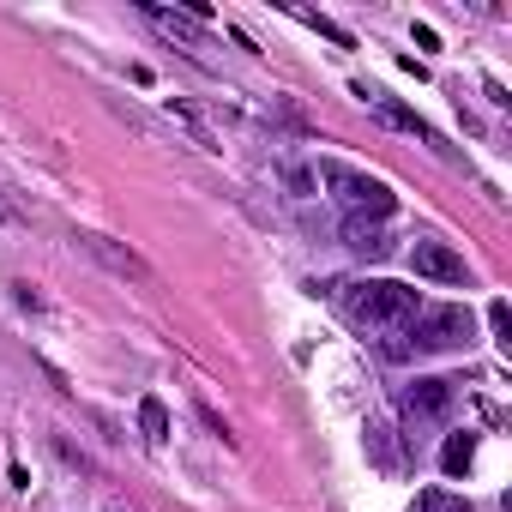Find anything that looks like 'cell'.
<instances>
[{
    "mask_svg": "<svg viewBox=\"0 0 512 512\" xmlns=\"http://www.w3.org/2000/svg\"><path fill=\"white\" fill-rule=\"evenodd\" d=\"M338 308H344V320H350V326H362V332H404V326L422 314L416 290L386 284V278L344 284V290H338Z\"/></svg>",
    "mask_w": 512,
    "mask_h": 512,
    "instance_id": "obj_1",
    "label": "cell"
},
{
    "mask_svg": "<svg viewBox=\"0 0 512 512\" xmlns=\"http://www.w3.org/2000/svg\"><path fill=\"white\" fill-rule=\"evenodd\" d=\"M320 181H326V193L350 211V217H368V223H380V217H392V187L380 181V175H362V169H350V163H338V157H326L320 163Z\"/></svg>",
    "mask_w": 512,
    "mask_h": 512,
    "instance_id": "obj_2",
    "label": "cell"
},
{
    "mask_svg": "<svg viewBox=\"0 0 512 512\" xmlns=\"http://www.w3.org/2000/svg\"><path fill=\"white\" fill-rule=\"evenodd\" d=\"M410 332H416V350H464L476 338V320H470V308L440 302V308H422L410 320Z\"/></svg>",
    "mask_w": 512,
    "mask_h": 512,
    "instance_id": "obj_3",
    "label": "cell"
},
{
    "mask_svg": "<svg viewBox=\"0 0 512 512\" xmlns=\"http://www.w3.org/2000/svg\"><path fill=\"white\" fill-rule=\"evenodd\" d=\"M410 272L428 278V284H470L464 260H458L446 241H416V247H410Z\"/></svg>",
    "mask_w": 512,
    "mask_h": 512,
    "instance_id": "obj_4",
    "label": "cell"
},
{
    "mask_svg": "<svg viewBox=\"0 0 512 512\" xmlns=\"http://www.w3.org/2000/svg\"><path fill=\"white\" fill-rule=\"evenodd\" d=\"M145 19L157 25V31H169L175 43H187V49H205V31L187 19V13H175V7H163V0H145Z\"/></svg>",
    "mask_w": 512,
    "mask_h": 512,
    "instance_id": "obj_5",
    "label": "cell"
},
{
    "mask_svg": "<svg viewBox=\"0 0 512 512\" xmlns=\"http://www.w3.org/2000/svg\"><path fill=\"white\" fill-rule=\"evenodd\" d=\"M452 404V386L446 380H410V392H404V410L410 416H440Z\"/></svg>",
    "mask_w": 512,
    "mask_h": 512,
    "instance_id": "obj_6",
    "label": "cell"
},
{
    "mask_svg": "<svg viewBox=\"0 0 512 512\" xmlns=\"http://www.w3.org/2000/svg\"><path fill=\"white\" fill-rule=\"evenodd\" d=\"M344 241L362 253V260H386V253H392L386 229H380V223H368V217H350V223H344Z\"/></svg>",
    "mask_w": 512,
    "mask_h": 512,
    "instance_id": "obj_7",
    "label": "cell"
},
{
    "mask_svg": "<svg viewBox=\"0 0 512 512\" xmlns=\"http://www.w3.org/2000/svg\"><path fill=\"white\" fill-rule=\"evenodd\" d=\"M368 97H374V91H368ZM374 115H380L386 127H398V133H416V139H428V127H422V121H416L404 103H392V97H374Z\"/></svg>",
    "mask_w": 512,
    "mask_h": 512,
    "instance_id": "obj_8",
    "label": "cell"
},
{
    "mask_svg": "<svg viewBox=\"0 0 512 512\" xmlns=\"http://www.w3.org/2000/svg\"><path fill=\"white\" fill-rule=\"evenodd\" d=\"M470 458H476V440H470V434H452V440H446V452H440L446 476H464V470H470Z\"/></svg>",
    "mask_w": 512,
    "mask_h": 512,
    "instance_id": "obj_9",
    "label": "cell"
},
{
    "mask_svg": "<svg viewBox=\"0 0 512 512\" xmlns=\"http://www.w3.org/2000/svg\"><path fill=\"white\" fill-rule=\"evenodd\" d=\"M139 428H145V440H169V410L157 398H145L139 404Z\"/></svg>",
    "mask_w": 512,
    "mask_h": 512,
    "instance_id": "obj_10",
    "label": "cell"
},
{
    "mask_svg": "<svg viewBox=\"0 0 512 512\" xmlns=\"http://www.w3.org/2000/svg\"><path fill=\"white\" fill-rule=\"evenodd\" d=\"M422 512H476V506H470L464 494H446V488H428V494H422Z\"/></svg>",
    "mask_w": 512,
    "mask_h": 512,
    "instance_id": "obj_11",
    "label": "cell"
},
{
    "mask_svg": "<svg viewBox=\"0 0 512 512\" xmlns=\"http://www.w3.org/2000/svg\"><path fill=\"white\" fill-rule=\"evenodd\" d=\"M290 13H296V19H302V25H314V31H320V37H332V43H338V49H350V31H338V25H332V19H320V13H302V7H290Z\"/></svg>",
    "mask_w": 512,
    "mask_h": 512,
    "instance_id": "obj_12",
    "label": "cell"
},
{
    "mask_svg": "<svg viewBox=\"0 0 512 512\" xmlns=\"http://www.w3.org/2000/svg\"><path fill=\"white\" fill-rule=\"evenodd\" d=\"M488 326H494V344H500V350H512V314H506V302H494V308H488Z\"/></svg>",
    "mask_w": 512,
    "mask_h": 512,
    "instance_id": "obj_13",
    "label": "cell"
}]
</instances>
